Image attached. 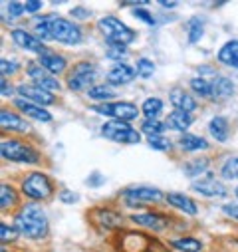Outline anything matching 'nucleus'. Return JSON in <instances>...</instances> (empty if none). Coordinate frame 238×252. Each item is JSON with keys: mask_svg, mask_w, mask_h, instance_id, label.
<instances>
[{"mask_svg": "<svg viewBox=\"0 0 238 252\" xmlns=\"http://www.w3.org/2000/svg\"><path fill=\"white\" fill-rule=\"evenodd\" d=\"M36 36L44 42V40H56L60 44H66V46H78L84 38L82 30L66 20V18H60V16H42L36 22Z\"/></svg>", "mask_w": 238, "mask_h": 252, "instance_id": "nucleus-1", "label": "nucleus"}, {"mask_svg": "<svg viewBox=\"0 0 238 252\" xmlns=\"http://www.w3.org/2000/svg\"><path fill=\"white\" fill-rule=\"evenodd\" d=\"M18 234L38 240V238H46L50 232V224H48V217L44 213V209L40 207V203H28L24 205L16 215H14V224Z\"/></svg>", "mask_w": 238, "mask_h": 252, "instance_id": "nucleus-2", "label": "nucleus"}, {"mask_svg": "<svg viewBox=\"0 0 238 252\" xmlns=\"http://www.w3.org/2000/svg\"><path fill=\"white\" fill-rule=\"evenodd\" d=\"M97 28L107 38V42L115 44V46H125L127 48V44H131L137 38V32L133 28H129L125 22H121L115 16H103L97 22Z\"/></svg>", "mask_w": 238, "mask_h": 252, "instance_id": "nucleus-3", "label": "nucleus"}, {"mask_svg": "<svg viewBox=\"0 0 238 252\" xmlns=\"http://www.w3.org/2000/svg\"><path fill=\"white\" fill-rule=\"evenodd\" d=\"M20 191L32 201H46L54 195V183L50 181V177L46 173L34 171L22 179Z\"/></svg>", "mask_w": 238, "mask_h": 252, "instance_id": "nucleus-4", "label": "nucleus"}, {"mask_svg": "<svg viewBox=\"0 0 238 252\" xmlns=\"http://www.w3.org/2000/svg\"><path fill=\"white\" fill-rule=\"evenodd\" d=\"M0 155L8 161L26 163V165H34L40 161V153L32 145H28L20 139H4L0 143Z\"/></svg>", "mask_w": 238, "mask_h": 252, "instance_id": "nucleus-5", "label": "nucleus"}, {"mask_svg": "<svg viewBox=\"0 0 238 252\" xmlns=\"http://www.w3.org/2000/svg\"><path fill=\"white\" fill-rule=\"evenodd\" d=\"M101 135L113 143H125V145H135L141 141L139 131H135L127 121H117V119H111L101 125Z\"/></svg>", "mask_w": 238, "mask_h": 252, "instance_id": "nucleus-6", "label": "nucleus"}, {"mask_svg": "<svg viewBox=\"0 0 238 252\" xmlns=\"http://www.w3.org/2000/svg\"><path fill=\"white\" fill-rule=\"evenodd\" d=\"M95 78H97L95 64H91V62H80L68 74V88L74 92H84V90L89 92L93 88Z\"/></svg>", "mask_w": 238, "mask_h": 252, "instance_id": "nucleus-7", "label": "nucleus"}, {"mask_svg": "<svg viewBox=\"0 0 238 252\" xmlns=\"http://www.w3.org/2000/svg\"><path fill=\"white\" fill-rule=\"evenodd\" d=\"M91 109H93L95 113L113 117V119H117V121H133V119H137V115H139L137 105L131 103V101H107V103L91 105Z\"/></svg>", "mask_w": 238, "mask_h": 252, "instance_id": "nucleus-8", "label": "nucleus"}, {"mask_svg": "<svg viewBox=\"0 0 238 252\" xmlns=\"http://www.w3.org/2000/svg\"><path fill=\"white\" fill-rule=\"evenodd\" d=\"M125 199V205L129 207H139V205H147V203H159L163 199H167V195L163 191H159L157 187H127L121 193Z\"/></svg>", "mask_w": 238, "mask_h": 252, "instance_id": "nucleus-9", "label": "nucleus"}, {"mask_svg": "<svg viewBox=\"0 0 238 252\" xmlns=\"http://www.w3.org/2000/svg\"><path fill=\"white\" fill-rule=\"evenodd\" d=\"M26 74H28V78L32 80V84L34 86H38V88H42V90H46V92H50V94H54V92H60V82L56 80V76H52L50 72H46L38 62H30V64L26 66Z\"/></svg>", "mask_w": 238, "mask_h": 252, "instance_id": "nucleus-10", "label": "nucleus"}, {"mask_svg": "<svg viewBox=\"0 0 238 252\" xmlns=\"http://www.w3.org/2000/svg\"><path fill=\"white\" fill-rule=\"evenodd\" d=\"M10 38H12V42H14L16 46H20V48H24V50H28V52H34V54H40V56L46 52L44 42H42L36 34H30V32L24 30V28H14V30L10 32Z\"/></svg>", "mask_w": 238, "mask_h": 252, "instance_id": "nucleus-11", "label": "nucleus"}, {"mask_svg": "<svg viewBox=\"0 0 238 252\" xmlns=\"http://www.w3.org/2000/svg\"><path fill=\"white\" fill-rule=\"evenodd\" d=\"M16 92L20 94V97H24V99H28L32 103H38L42 107L44 105H52L56 101L54 94H50V92H46V90H42V88H38L34 84H20L16 88Z\"/></svg>", "mask_w": 238, "mask_h": 252, "instance_id": "nucleus-12", "label": "nucleus"}, {"mask_svg": "<svg viewBox=\"0 0 238 252\" xmlns=\"http://www.w3.org/2000/svg\"><path fill=\"white\" fill-rule=\"evenodd\" d=\"M193 191H197L203 197H224L226 187L220 181H216L212 175H207L205 179H199L193 183Z\"/></svg>", "mask_w": 238, "mask_h": 252, "instance_id": "nucleus-13", "label": "nucleus"}, {"mask_svg": "<svg viewBox=\"0 0 238 252\" xmlns=\"http://www.w3.org/2000/svg\"><path fill=\"white\" fill-rule=\"evenodd\" d=\"M169 101H171V105H173L177 111H185V113H193V111H197V107H199L197 99H195L189 92H185V90H181V88L171 90Z\"/></svg>", "mask_w": 238, "mask_h": 252, "instance_id": "nucleus-14", "label": "nucleus"}, {"mask_svg": "<svg viewBox=\"0 0 238 252\" xmlns=\"http://www.w3.org/2000/svg\"><path fill=\"white\" fill-rule=\"evenodd\" d=\"M14 105L20 109V113H24L26 117H30V119H34V121H40V123H50V121H52V113H50V111H46L42 105L32 103V101H28V99H24V97L14 99Z\"/></svg>", "mask_w": 238, "mask_h": 252, "instance_id": "nucleus-15", "label": "nucleus"}, {"mask_svg": "<svg viewBox=\"0 0 238 252\" xmlns=\"http://www.w3.org/2000/svg\"><path fill=\"white\" fill-rule=\"evenodd\" d=\"M105 80H107V84H111V86H125V84H129V82L135 80V70H133L131 66L123 64V62H119V64H115V66L107 72Z\"/></svg>", "mask_w": 238, "mask_h": 252, "instance_id": "nucleus-16", "label": "nucleus"}, {"mask_svg": "<svg viewBox=\"0 0 238 252\" xmlns=\"http://www.w3.org/2000/svg\"><path fill=\"white\" fill-rule=\"evenodd\" d=\"M40 62L38 64L46 70V72H50L52 76H58V74H62L66 68H68V62H66V58L62 56V54H54V52H44L40 58H38Z\"/></svg>", "mask_w": 238, "mask_h": 252, "instance_id": "nucleus-17", "label": "nucleus"}, {"mask_svg": "<svg viewBox=\"0 0 238 252\" xmlns=\"http://www.w3.org/2000/svg\"><path fill=\"white\" fill-rule=\"evenodd\" d=\"M0 125H2V129H8V131H16V133H26L30 129V125L20 117L16 115L14 111L10 109H0Z\"/></svg>", "mask_w": 238, "mask_h": 252, "instance_id": "nucleus-18", "label": "nucleus"}, {"mask_svg": "<svg viewBox=\"0 0 238 252\" xmlns=\"http://www.w3.org/2000/svg\"><path fill=\"white\" fill-rule=\"evenodd\" d=\"M165 125H167V129H173V131H178V133H183L193 125V113H185V111H171L165 119Z\"/></svg>", "mask_w": 238, "mask_h": 252, "instance_id": "nucleus-19", "label": "nucleus"}, {"mask_svg": "<svg viewBox=\"0 0 238 252\" xmlns=\"http://www.w3.org/2000/svg\"><path fill=\"white\" fill-rule=\"evenodd\" d=\"M210 88H212V99L214 101H224L234 94V82L226 76H214L210 80Z\"/></svg>", "mask_w": 238, "mask_h": 252, "instance_id": "nucleus-20", "label": "nucleus"}, {"mask_svg": "<svg viewBox=\"0 0 238 252\" xmlns=\"http://www.w3.org/2000/svg\"><path fill=\"white\" fill-rule=\"evenodd\" d=\"M131 220L139 226L151 228V230H163L167 228V217L157 215V213H137L131 217Z\"/></svg>", "mask_w": 238, "mask_h": 252, "instance_id": "nucleus-21", "label": "nucleus"}, {"mask_svg": "<svg viewBox=\"0 0 238 252\" xmlns=\"http://www.w3.org/2000/svg\"><path fill=\"white\" fill-rule=\"evenodd\" d=\"M216 60L222 66L238 70V40H228L216 54Z\"/></svg>", "mask_w": 238, "mask_h": 252, "instance_id": "nucleus-22", "label": "nucleus"}, {"mask_svg": "<svg viewBox=\"0 0 238 252\" xmlns=\"http://www.w3.org/2000/svg\"><path fill=\"white\" fill-rule=\"evenodd\" d=\"M165 201H167L171 207L183 211L185 215H197V213H199L197 203H195L191 197L183 195V193H167V199H165Z\"/></svg>", "mask_w": 238, "mask_h": 252, "instance_id": "nucleus-23", "label": "nucleus"}, {"mask_svg": "<svg viewBox=\"0 0 238 252\" xmlns=\"http://www.w3.org/2000/svg\"><path fill=\"white\" fill-rule=\"evenodd\" d=\"M93 217L105 228H117V226H121V222H123L121 215L115 213V211H109V209H99V211L93 213Z\"/></svg>", "mask_w": 238, "mask_h": 252, "instance_id": "nucleus-24", "label": "nucleus"}, {"mask_svg": "<svg viewBox=\"0 0 238 252\" xmlns=\"http://www.w3.org/2000/svg\"><path fill=\"white\" fill-rule=\"evenodd\" d=\"M208 133H210L216 141L224 143V141L228 139V121H226L224 117H220V115L212 117L210 123H208Z\"/></svg>", "mask_w": 238, "mask_h": 252, "instance_id": "nucleus-25", "label": "nucleus"}, {"mask_svg": "<svg viewBox=\"0 0 238 252\" xmlns=\"http://www.w3.org/2000/svg\"><path fill=\"white\" fill-rule=\"evenodd\" d=\"M178 145H181L183 151H189V153L208 149V141L207 139H203L199 135H191V133H185L181 139H178Z\"/></svg>", "mask_w": 238, "mask_h": 252, "instance_id": "nucleus-26", "label": "nucleus"}, {"mask_svg": "<svg viewBox=\"0 0 238 252\" xmlns=\"http://www.w3.org/2000/svg\"><path fill=\"white\" fill-rule=\"evenodd\" d=\"M208 165H210V161H208L207 157H197V159H193V161H187V163L183 165V171H185L187 177L195 179V177L205 175V173L208 171Z\"/></svg>", "mask_w": 238, "mask_h": 252, "instance_id": "nucleus-27", "label": "nucleus"}, {"mask_svg": "<svg viewBox=\"0 0 238 252\" xmlns=\"http://www.w3.org/2000/svg\"><path fill=\"white\" fill-rule=\"evenodd\" d=\"M18 205V193L14 191V187L4 183L0 187V209L6 211V209H12Z\"/></svg>", "mask_w": 238, "mask_h": 252, "instance_id": "nucleus-28", "label": "nucleus"}, {"mask_svg": "<svg viewBox=\"0 0 238 252\" xmlns=\"http://www.w3.org/2000/svg\"><path fill=\"white\" fill-rule=\"evenodd\" d=\"M171 246H173L175 250H178V252H201V248H203L201 240H197V238H193V236L175 238V240H171Z\"/></svg>", "mask_w": 238, "mask_h": 252, "instance_id": "nucleus-29", "label": "nucleus"}, {"mask_svg": "<svg viewBox=\"0 0 238 252\" xmlns=\"http://www.w3.org/2000/svg\"><path fill=\"white\" fill-rule=\"evenodd\" d=\"M191 90L205 99H212V88H210V80L205 78H193L191 80Z\"/></svg>", "mask_w": 238, "mask_h": 252, "instance_id": "nucleus-30", "label": "nucleus"}, {"mask_svg": "<svg viewBox=\"0 0 238 252\" xmlns=\"http://www.w3.org/2000/svg\"><path fill=\"white\" fill-rule=\"evenodd\" d=\"M141 111H143V115L147 119H157V115L163 111V101L159 97H149V99L143 101Z\"/></svg>", "mask_w": 238, "mask_h": 252, "instance_id": "nucleus-31", "label": "nucleus"}, {"mask_svg": "<svg viewBox=\"0 0 238 252\" xmlns=\"http://www.w3.org/2000/svg\"><path fill=\"white\" fill-rule=\"evenodd\" d=\"M88 95H89L91 99H95V101H103V103H107V99H113V97H115V92H113L109 86L99 84V86H93V88L88 92Z\"/></svg>", "mask_w": 238, "mask_h": 252, "instance_id": "nucleus-32", "label": "nucleus"}, {"mask_svg": "<svg viewBox=\"0 0 238 252\" xmlns=\"http://www.w3.org/2000/svg\"><path fill=\"white\" fill-rule=\"evenodd\" d=\"M167 129V125L165 121H157V119H145L141 123V131L147 133V137L151 135H163V131Z\"/></svg>", "mask_w": 238, "mask_h": 252, "instance_id": "nucleus-33", "label": "nucleus"}, {"mask_svg": "<svg viewBox=\"0 0 238 252\" xmlns=\"http://www.w3.org/2000/svg\"><path fill=\"white\" fill-rule=\"evenodd\" d=\"M220 177L224 181H234L238 179V157H230L224 161V165L220 167Z\"/></svg>", "mask_w": 238, "mask_h": 252, "instance_id": "nucleus-34", "label": "nucleus"}, {"mask_svg": "<svg viewBox=\"0 0 238 252\" xmlns=\"http://www.w3.org/2000/svg\"><path fill=\"white\" fill-rule=\"evenodd\" d=\"M135 72H137L139 78L149 80V78L155 74V64H153L151 60H147V58H139L137 64H135Z\"/></svg>", "mask_w": 238, "mask_h": 252, "instance_id": "nucleus-35", "label": "nucleus"}, {"mask_svg": "<svg viewBox=\"0 0 238 252\" xmlns=\"http://www.w3.org/2000/svg\"><path fill=\"white\" fill-rule=\"evenodd\" d=\"M18 70H20V64H18L16 60H8V58H2V60H0V74H2V78L14 76Z\"/></svg>", "mask_w": 238, "mask_h": 252, "instance_id": "nucleus-36", "label": "nucleus"}, {"mask_svg": "<svg viewBox=\"0 0 238 252\" xmlns=\"http://www.w3.org/2000/svg\"><path fill=\"white\" fill-rule=\"evenodd\" d=\"M201 38H203V22L199 18H193L189 22V42L197 44Z\"/></svg>", "mask_w": 238, "mask_h": 252, "instance_id": "nucleus-37", "label": "nucleus"}, {"mask_svg": "<svg viewBox=\"0 0 238 252\" xmlns=\"http://www.w3.org/2000/svg\"><path fill=\"white\" fill-rule=\"evenodd\" d=\"M147 143L155 151H169L171 149V141L163 135H151V137H147Z\"/></svg>", "mask_w": 238, "mask_h": 252, "instance_id": "nucleus-38", "label": "nucleus"}, {"mask_svg": "<svg viewBox=\"0 0 238 252\" xmlns=\"http://www.w3.org/2000/svg\"><path fill=\"white\" fill-rule=\"evenodd\" d=\"M16 236H18V232H16L14 226H8L6 222L0 224V240H2V244H6V242H14Z\"/></svg>", "mask_w": 238, "mask_h": 252, "instance_id": "nucleus-39", "label": "nucleus"}, {"mask_svg": "<svg viewBox=\"0 0 238 252\" xmlns=\"http://www.w3.org/2000/svg\"><path fill=\"white\" fill-rule=\"evenodd\" d=\"M4 8L8 10V18H20L26 12L24 2H8V4H4Z\"/></svg>", "mask_w": 238, "mask_h": 252, "instance_id": "nucleus-40", "label": "nucleus"}, {"mask_svg": "<svg viewBox=\"0 0 238 252\" xmlns=\"http://www.w3.org/2000/svg\"><path fill=\"white\" fill-rule=\"evenodd\" d=\"M133 16L139 18V20H143V22L149 24V26H155V24H157L155 18H153V14H151L149 10H145V8H133Z\"/></svg>", "mask_w": 238, "mask_h": 252, "instance_id": "nucleus-41", "label": "nucleus"}, {"mask_svg": "<svg viewBox=\"0 0 238 252\" xmlns=\"http://www.w3.org/2000/svg\"><path fill=\"white\" fill-rule=\"evenodd\" d=\"M125 52H127V48H125V46H115V44H109V48H107V58H109V60H117V58H121Z\"/></svg>", "mask_w": 238, "mask_h": 252, "instance_id": "nucleus-42", "label": "nucleus"}, {"mask_svg": "<svg viewBox=\"0 0 238 252\" xmlns=\"http://www.w3.org/2000/svg\"><path fill=\"white\" fill-rule=\"evenodd\" d=\"M78 193H72V191H68V189H64L62 193H60V201L62 203H66V205H74V203H78Z\"/></svg>", "mask_w": 238, "mask_h": 252, "instance_id": "nucleus-43", "label": "nucleus"}, {"mask_svg": "<svg viewBox=\"0 0 238 252\" xmlns=\"http://www.w3.org/2000/svg\"><path fill=\"white\" fill-rule=\"evenodd\" d=\"M222 213H224V215H228L230 219L238 220V203H230V205H224V207H222Z\"/></svg>", "mask_w": 238, "mask_h": 252, "instance_id": "nucleus-44", "label": "nucleus"}, {"mask_svg": "<svg viewBox=\"0 0 238 252\" xmlns=\"http://www.w3.org/2000/svg\"><path fill=\"white\" fill-rule=\"evenodd\" d=\"M40 8H42V2H36V0H28V2H24V10L28 14H36V12H40Z\"/></svg>", "mask_w": 238, "mask_h": 252, "instance_id": "nucleus-45", "label": "nucleus"}, {"mask_svg": "<svg viewBox=\"0 0 238 252\" xmlns=\"http://www.w3.org/2000/svg\"><path fill=\"white\" fill-rule=\"evenodd\" d=\"M89 10L88 8H82V6H76V8H72V16L74 18H80V20H86V18H89Z\"/></svg>", "mask_w": 238, "mask_h": 252, "instance_id": "nucleus-46", "label": "nucleus"}, {"mask_svg": "<svg viewBox=\"0 0 238 252\" xmlns=\"http://www.w3.org/2000/svg\"><path fill=\"white\" fill-rule=\"evenodd\" d=\"M0 88H2V92H0V94H2L4 97H8V95L14 94V92H12V86L6 82V78H2V82H0Z\"/></svg>", "mask_w": 238, "mask_h": 252, "instance_id": "nucleus-47", "label": "nucleus"}, {"mask_svg": "<svg viewBox=\"0 0 238 252\" xmlns=\"http://www.w3.org/2000/svg\"><path fill=\"white\" fill-rule=\"evenodd\" d=\"M88 183H89L91 187H97L99 183H103V177H101V175H99V173L95 171V173H93V175H91V177L88 179Z\"/></svg>", "mask_w": 238, "mask_h": 252, "instance_id": "nucleus-48", "label": "nucleus"}, {"mask_svg": "<svg viewBox=\"0 0 238 252\" xmlns=\"http://www.w3.org/2000/svg\"><path fill=\"white\" fill-rule=\"evenodd\" d=\"M159 6H163V8H175V6H177V2H165V0H161Z\"/></svg>", "mask_w": 238, "mask_h": 252, "instance_id": "nucleus-49", "label": "nucleus"}, {"mask_svg": "<svg viewBox=\"0 0 238 252\" xmlns=\"http://www.w3.org/2000/svg\"><path fill=\"white\" fill-rule=\"evenodd\" d=\"M236 197H238V187H236Z\"/></svg>", "mask_w": 238, "mask_h": 252, "instance_id": "nucleus-50", "label": "nucleus"}]
</instances>
